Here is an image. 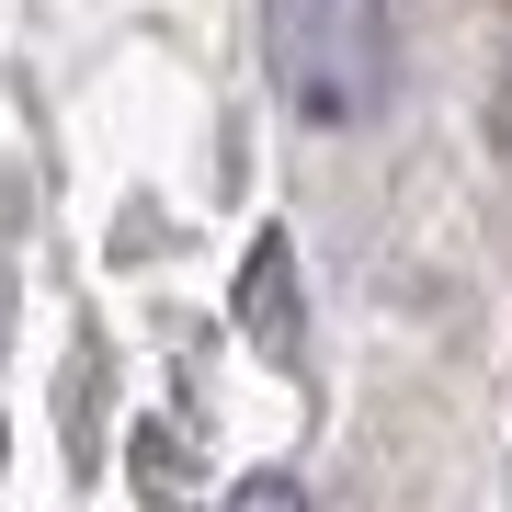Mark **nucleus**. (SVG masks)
<instances>
[{
  "label": "nucleus",
  "instance_id": "1",
  "mask_svg": "<svg viewBox=\"0 0 512 512\" xmlns=\"http://www.w3.org/2000/svg\"><path fill=\"white\" fill-rule=\"evenodd\" d=\"M262 57L296 126L353 137L399 80V0H262Z\"/></svg>",
  "mask_w": 512,
  "mask_h": 512
},
{
  "label": "nucleus",
  "instance_id": "2",
  "mask_svg": "<svg viewBox=\"0 0 512 512\" xmlns=\"http://www.w3.org/2000/svg\"><path fill=\"white\" fill-rule=\"evenodd\" d=\"M217 512H308V490H296V478H239Z\"/></svg>",
  "mask_w": 512,
  "mask_h": 512
}]
</instances>
